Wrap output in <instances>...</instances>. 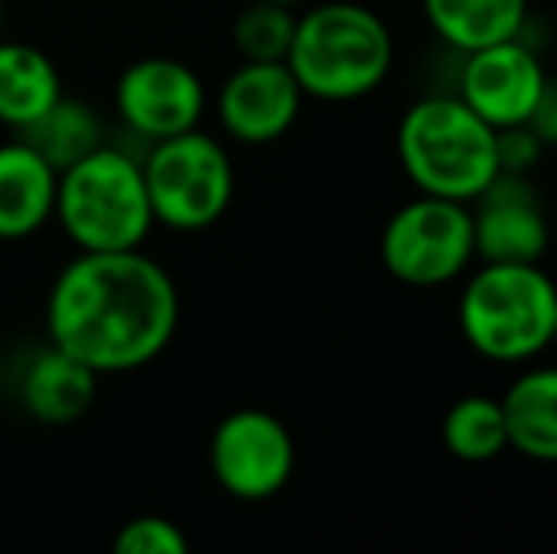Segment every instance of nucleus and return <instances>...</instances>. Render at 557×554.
<instances>
[{
	"instance_id": "obj_19",
	"label": "nucleus",
	"mask_w": 557,
	"mask_h": 554,
	"mask_svg": "<svg viewBox=\"0 0 557 554\" xmlns=\"http://www.w3.org/2000/svg\"><path fill=\"white\" fill-rule=\"evenodd\" d=\"M441 441L462 464H490L508 448V426L500 399L493 395H462L447 407Z\"/></svg>"
},
{
	"instance_id": "obj_4",
	"label": "nucleus",
	"mask_w": 557,
	"mask_h": 554,
	"mask_svg": "<svg viewBox=\"0 0 557 554\" xmlns=\"http://www.w3.org/2000/svg\"><path fill=\"white\" fill-rule=\"evenodd\" d=\"M557 285L539 262H482L459 293V331L474 354L528 365L554 346Z\"/></svg>"
},
{
	"instance_id": "obj_2",
	"label": "nucleus",
	"mask_w": 557,
	"mask_h": 554,
	"mask_svg": "<svg viewBox=\"0 0 557 554\" xmlns=\"http://www.w3.org/2000/svg\"><path fill=\"white\" fill-rule=\"evenodd\" d=\"M285 65L304 96L323 103H352L387 81L395 65V38L380 12L357 0H331L296 15Z\"/></svg>"
},
{
	"instance_id": "obj_5",
	"label": "nucleus",
	"mask_w": 557,
	"mask_h": 554,
	"mask_svg": "<svg viewBox=\"0 0 557 554\" xmlns=\"http://www.w3.org/2000/svg\"><path fill=\"white\" fill-rule=\"evenodd\" d=\"M53 217L81 251H129L152 232L140 160L99 145L58 175Z\"/></svg>"
},
{
	"instance_id": "obj_15",
	"label": "nucleus",
	"mask_w": 557,
	"mask_h": 554,
	"mask_svg": "<svg viewBox=\"0 0 557 554\" xmlns=\"http://www.w3.org/2000/svg\"><path fill=\"white\" fill-rule=\"evenodd\" d=\"M508 448L535 464H557V365L528 369L500 395Z\"/></svg>"
},
{
	"instance_id": "obj_8",
	"label": "nucleus",
	"mask_w": 557,
	"mask_h": 554,
	"mask_svg": "<svg viewBox=\"0 0 557 554\" xmlns=\"http://www.w3.org/2000/svg\"><path fill=\"white\" fill-rule=\"evenodd\" d=\"M209 467H213V479L221 482L227 497H235V502H270L293 479V433L270 410H232L213 429Z\"/></svg>"
},
{
	"instance_id": "obj_7",
	"label": "nucleus",
	"mask_w": 557,
	"mask_h": 554,
	"mask_svg": "<svg viewBox=\"0 0 557 554\" xmlns=\"http://www.w3.org/2000/svg\"><path fill=\"white\" fill-rule=\"evenodd\" d=\"M380 259L391 278L413 288H441L462 278L474 262L470 206L418 194L383 224Z\"/></svg>"
},
{
	"instance_id": "obj_16",
	"label": "nucleus",
	"mask_w": 557,
	"mask_h": 554,
	"mask_svg": "<svg viewBox=\"0 0 557 554\" xmlns=\"http://www.w3.org/2000/svg\"><path fill=\"white\" fill-rule=\"evenodd\" d=\"M433 35L455 53L482 50L528 30V0H421Z\"/></svg>"
},
{
	"instance_id": "obj_14",
	"label": "nucleus",
	"mask_w": 557,
	"mask_h": 554,
	"mask_svg": "<svg viewBox=\"0 0 557 554\" xmlns=\"http://www.w3.org/2000/svg\"><path fill=\"white\" fill-rule=\"evenodd\" d=\"M96 392L99 372L58 346L42 349L20 380V399L27 407V415L50 421V426L84 418L91 410V403H96Z\"/></svg>"
},
{
	"instance_id": "obj_10",
	"label": "nucleus",
	"mask_w": 557,
	"mask_h": 554,
	"mask_svg": "<svg viewBox=\"0 0 557 554\" xmlns=\"http://www.w3.org/2000/svg\"><path fill=\"white\" fill-rule=\"evenodd\" d=\"M114 103L133 134L163 140L198 126L206 114V84L186 61L140 58L117 76Z\"/></svg>"
},
{
	"instance_id": "obj_20",
	"label": "nucleus",
	"mask_w": 557,
	"mask_h": 554,
	"mask_svg": "<svg viewBox=\"0 0 557 554\" xmlns=\"http://www.w3.org/2000/svg\"><path fill=\"white\" fill-rule=\"evenodd\" d=\"M296 15L293 8L250 0L232 23V42L243 61H285L293 46Z\"/></svg>"
},
{
	"instance_id": "obj_9",
	"label": "nucleus",
	"mask_w": 557,
	"mask_h": 554,
	"mask_svg": "<svg viewBox=\"0 0 557 554\" xmlns=\"http://www.w3.org/2000/svg\"><path fill=\"white\" fill-rule=\"evenodd\" d=\"M462 69L455 81V96L485 119L493 130L528 126L543 103L550 76L539 50L523 35L505 42L482 46V50L459 53Z\"/></svg>"
},
{
	"instance_id": "obj_24",
	"label": "nucleus",
	"mask_w": 557,
	"mask_h": 554,
	"mask_svg": "<svg viewBox=\"0 0 557 554\" xmlns=\"http://www.w3.org/2000/svg\"><path fill=\"white\" fill-rule=\"evenodd\" d=\"M0 35H4V0H0Z\"/></svg>"
},
{
	"instance_id": "obj_23",
	"label": "nucleus",
	"mask_w": 557,
	"mask_h": 554,
	"mask_svg": "<svg viewBox=\"0 0 557 554\" xmlns=\"http://www.w3.org/2000/svg\"><path fill=\"white\" fill-rule=\"evenodd\" d=\"M265 4H281V8H296L300 0H265Z\"/></svg>"
},
{
	"instance_id": "obj_18",
	"label": "nucleus",
	"mask_w": 557,
	"mask_h": 554,
	"mask_svg": "<svg viewBox=\"0 0 557 554\" xmlns=\"http://www.w3.org/2000/svg\"><path fill=\"white\" fill-rule=\"evenodd\" d=\"M15 137L27 140L53 171H65L69 163L84 160L91 148L103 145V130H99V114L91 111L84 99H73L61 91L30 126L15 130Z\"/></svg>"
},
{
	"instance_id": "obj_21",
	"label": "nucleus",
	"mask_w": 557,
	"mask_h": 554,
	"mask_svg": "<svg viewBox=\"0 0 557 554\" xmlns=\"http://www.w3.org/2000/svg\"><path fill=\"white\" fill-rule=\"evenodd\" d=\"M114 551L117 554H186L190 551V540L186 532L168 517H133L117 528L114 535Z\"/></svg>"
},
{
	"instance_id": "obj_25",
	"label": "nucleus",
	"mask_w": 557,
	"mask_h": 554,
	"mask_svg": "<svg viewBox=\"0 0 557 554\" xmlns=\"http://www.w3.org/2000/svg\"><path fill=\"white\" fill-rule=\"evenodd\" d=\"M554 346H557V304H554Z\"/></svg>"
},
{
	"instance_id": "obj_3",
	"label": "nucleus",
	"mask_w": 557,
	"mask_h": 554,
	"mask_svg": "<svg viewBox=\"0 0 557 554\" xmlns=\"http://www.w3.org/2000/svg\"><path fill=\"white\" fill-rule=\"evenodd\" d=\"M395 152L418 194L474 201L497 178V130L455 91L425 96L403 114Z\"/></svg>"
},
{
	"instance_id": "obj_13",
	"label": "nucleus",
	"mask_w": 557,
	"mask_h": 554,
	"mask_svg": "<svg viewBox=\"0 0 557 554\" xmlns=\"http://www.w3.org/2000/svg\"><path fill=\"white\" fill-rule=\"evenodd\" d=\"M58 171L12 137L0 145V239H27L53 217Z\"/></svg>"
},
{
	"instance_id": "obj_6",
	"label": "nucleus",
	"mask_w": 557,
	"mask_h": 554,
	"mask_svg": "<svg viewBox=\"0 0 557 554\" xmlns=\"http://www.w3.org/2000/svg\"><path fill=\"white\" fill-rule=\"evenodd\" d=\"M140 171L156 224L171 232H206L232 206L235 168L221 140L201 134L198 126L152 140Z\"/></svg>"
},
{
	"instance_id": "obj_12",
	"label": "nucleus",
	"mask_w": 557,
	"mask_h": 554,
	"mask_svg": "<svg viewBox=\"0 0 557 554\" xmlns=\"http://www.w3.org/2000/svg\"><path fill=\"white\" fill-rule=\"evenodd\" d=\"M304 88L285 61H243L216 96V114L227 137L243 145H270L296 126Z\"/></svg>"
},
{
	"instance_id": "obj_17",
	"label": "nucleus",
	"mask_w": 557,
	"mask_h": 554,
	"mask_svg": "<svg viewBox=\"0 0 557 554\" xmlns=\"http://www.w3.org/2000/svg\"><path fill=\"white\" fill-rule=\"evenodd\" d=\"M61 73L38 46L0 38V122L23 130L61 96Z\"/></svg>"
},
{
	"instance_id": "obj_22",
	"label": "nucleus",
	"mask_w": 557,
	"mask_h": 554,
	"mask_svg": "<svg viewBox=\"0 0 557 554\" xmlns=\"http://www.w3.org/2000/svg\"><path fill=\"white\" fill-rule=\"evenodd\" d=\"M546 140L535 134V126H508L497 130V160L500 171H512V175H531L539 168V156H543Z\"/></svg>"
},
{
	"instance_id": "obj_11",
	"label": "nucleus",
	"mask_w": 557,
	"mask_h": 554,
	"mask_svg": "<svg viewBox=\"0 0 557 554\" xmlns=\"http://www.w3.org/2000/svg\"><path fill=\"white\" fill-rule=\"evenodd\" d=\"M474 259L482 262H543L550 247V221L528 175L497 171L490 186L470 201Z\"/></svg>"
},
{
	"instance_id": "obj_1",
	"label": "nucleus",
	"mask_w": 557,
	"mask_h": 554,
	"mask_svg": "<svg viewBox=\"0 0 557 554\" xmlns=\"http://www.w3.org/2000/svg\"><path fill=\"white\" fill-rule=\"evenodd\" d=\"M178 331V288L168 270L140 247L81 251L46 300L50 346L88 369L133 372L156 361Z\"/></svg>"
}]
</instances>
